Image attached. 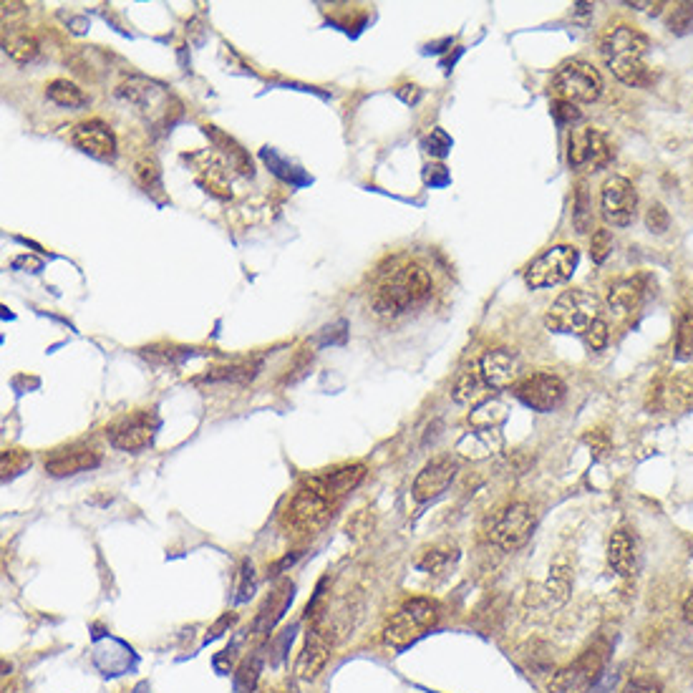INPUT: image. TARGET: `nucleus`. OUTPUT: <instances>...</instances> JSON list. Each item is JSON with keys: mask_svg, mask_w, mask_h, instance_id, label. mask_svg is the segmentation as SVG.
Segmentation results:
<instances>
[{"mask_svg": "<svg viewBox=\"0 0 693 693\" xmlns=\"http://www.w3.org/2000/svg\"><path fill=\"white\" fill-rule=\"evenodd\" d=\"M434 290L431 275L421 265L409 263L391 270L381 278L376 290L371 293V308L376 315L396 318V315L409 313L411 308L424 303Z\"/></svg>", "mask_w": 693, "mask_h": 693, "instance_id": "nucleus-1", "label": "nucleus"}, {"mask_svg": "<svg viewBox=\"0 0 693 693\" xmlns=\"http://www.w3.org/2000/svg\"><path fill=\"white\" fill-rule=\"evenodd\" d=\"M648 46L651 41L638 28L615 26L600 41V53L615 79L628 86H646L651 81V71L646 66Z\"/></svg>", "mask_w": 693, "mask_h": 693, "instance_id": "nucleus-2", "label": "nucleus"}, {"mask_svg": "<svg viewBox=\"0 0 693 693\" xmlns=\"http://www.w3.org/2000/svg\"><path fill=\"white\" fill-rule=\"evenodd\" d=\"M603 318V305L598 295L588 293L583 288L565 290L555 303L550 305L545 315V323L550 331L557 333H580L585 336L595 321Z\"/></svg>", "mask_w": 693, "mask_h": 693, "instance_id": "nucleus-3", "label": "nucleus"}, {"mask_svg": "<svg viewBox=\"0 0 693 693\" xmlns=\"http://www.w3.org/2000/svg\"><path fill=\"white\" fill-rule=\"evenodd\" d=\"M552 99L567 101V104H593L603 94V79L593 63L570 58L560 63L550 79Z\"/></svg>", "mask_w": 693, "mask_h": 693, "instance_id": "nucleus-4", "label": "nucleus"}, {"mask_svg": "<svg viewBox=\"0 0 693 693\" xmlns=\"http://www.w3.org/2000/svg\"><path fill=\"white\" fill-rule=\"evenodd\" d=\"M439 618V605L431 598H411L396 610L384 628V641L394 648H404L421 638Z\"/></svg>", "mask_w": 693, "mask_h": 693, "instance_id": "nucleus-5", "label": "nucleus"}, {"mask_svg": "<svg viewBox=\"0 0 693 693\" xmlns=\"http://www.w3.org/2000/svg\"><path fill=\"white\" fill-rule=\"evenodd\" d=\"M605 663H608V651L603 646L588 648L573 663L555 671L547 688L550 693H588L603 676Z\"/></svg>", "mask_w": 693, "mask_h": 693, "instance_id": "nucleus-6", "label": "nucleus"}, {"mask_svg": "<svg viewBox=\"0 0 693 693\" xmlns=\"http://www.w3.org/2000/svg\"><path fill=\"white\" fill-rule=\"evenodd\" d=\"M580 263V252L573 245H555L550 250H545L540 258H535L530 263V268L525 270V283L532 290L542 288H555V285L567 283L573 278L575 268Z\"/></svg>", "mask_w": 693, "mask_h": 693, "instance_id": "nucleus-7", "label": "nucleus"}, {"mask_svg": "<svg viewBox=\"0 0 693 693\" xmlns=\"http://www.w3.org/2000/svg\"><path fill=\"white\" fill-rule=\"evenodd\" d=\"M651 414H683L693 406V371L666 373L651 384L646 396Z\"/></svg>", "mask_w": 693, "mask_h": 693, "instance_id": "nucleus-8", "label": "nucleus"}, {"mask_svg": "<svg viewBox=\"0 0 693 693\" xmlns=\"http://www.w3.org/2000/svg\"><path fill=\"white\" fill-rule=\"evenodd\" d=\"M613 147L595 126H583L567 139V162L580 172H600L613 162Z\"/></svg>", "mask_w": 693, "mask_h": 693, "instance_id": "nucleus-9", "label": "nucleus"}, {"mask_svg": "<svg viewBox=\"0 0 693 693\" xmlns=\"http://www.w3.org/2000/svg\"><path fill=\"white\" fill-rule=\"evenodd\" d=\"M331 512H333L331 499L313 492V489L303 487L293 499H290L288 507H285L283 525L288 527V530L305 535V532L321 530V527L328 522V517H331Z\"/></svg>", "mask_w": 693, "mask_h": 693, "instance_id": "nucleus-10", "label": "nucleus"}, {"mask_svg": "<svg viewBox=\"0 0 693 693\" xmlns=\"http://www.w3.org/2000/svg\"><path fill=\"white\" fill-rule=\"evenodd\" d=\"M119 96L126 99L132 106H137L139 114L147 116L152 124L169 119V111H172V94L164 89L157 81L142 79V76H134V79L124 81L119 86Z\"/></svg>", "mask_w": 693, "mask_h": 693, "instance_id": "nucleus-11", "label": "nucleus"}, {"mask_svg": "<svg viewBox=\"0 0 693 693\" xmlns=\"http://www.w3.org/2000/svg\"><path fill=\"white\" fill-rule=\"evenodd\" d=\"M532 530H535L532 507L525 502H515L497 517V522L492 527V540L499 550L515 552L527 545V540L532 537Z\"/></svg>", "mask_w": 693, "mask_h": 693, "instance_id": "nucleus-12", "label": "nucleus"}, {"mask_svg": "<svg viewBox=\"0 0 693 693\" xmlns=\"http://www.w3.org/2000/svg\"><path fill=\"white\" fill-rule=\"evenodd\" d=\"M159 419L154 416V411H134L132 416H124V419L116 421L114 426H109V441L111 447L119 449V452H142L154 441L157 434Z\"/></svg>", "mask_w": 693, "mask_h": 693, "instance_id": "nucleus-13", "label": "nucleus"}, {"mask_svg": "<svg viewBox=\"0 0 693 693\" xmlns=\"http://www.w3.org/2000/svg\"><path fill=\"white\" fill-rule=\"evenodd\" d=\"M565 384L555 373H532V376L520 378L515 384V396L525 406L540 414H550L565 401Z\"/></svg>", "mask_w": 693, "mask_h": 693, "instance_id": "nucleus-14", "label": "nucleus"}, {"mask_svg": "<svg viewBox=\"0 0 693 693\" xmlns=\"http://www.w3.org/2000/svg\"><path fill=\"white\" fill-rule=\"evenodd\" d=\"M600 210H603L605 222L615 227H628L636 220L638 210V192L636 187L625 177H610L605 179L603 189H600Z\"/></svg>", "mask_w": 693, "mask_h": 693, "instance_id": "nucleus-15", "label": "nucleus"}, {"mask_svg": "<svg viewBox=\"0 0 693 693\" xmlns=\"http://www.w3.org/2000/svg\"><path fill=\"white\" fill-rule=\"evenodd\" d=\"M457 469V459L452 457H434L431 462H426L419 477L414 479V489H411L416 502H431V499L441 497L457 477Z\"/></svg>", "mask_w": 693, "mask_h": 693, "instance_id": "nucleus-16", "label": "nucleus"}, {"mask_svg": "<svg viewBox=\"0 0 693 693\" xmlns=\"http://www.w3.org/2000/svg\"><path fill=\"white\" fill-rule=\"evenodd\" d=\"M479 376H482V384L489 389H507V386H515L517 378H520V361H517L515 353H510L507 348H494L487 351L479 358Z\"/></svg>", "mask_w": 693, "mask_h": 693, "instance_id": "nucleus-17", "label": "nucleus"}, {"mask_svg": "<svg viewBox=\"0 0 693 693\" xmlns=\"http://www.w3.org/2000/svg\"><path fill=\"white\" fill-rule=\"evenodd\" d=\"M71 139H74L76 147L81 149L89 157L101 159H114L116 154V137L111 132V126L104 124L101 119H91V121H81V124L74 126L71 132Z\"/></svg>", "mask_w": 693, "mask_h": 693, "instance_id": "nucleus-18", "label": "nucleus"}, {"mask_svg": "<svg viewBox=\"0 0 693 693\" xmlns=\"http://www.w3.org/2000/svg\"><path fill=\"white\" fill-rule=\"evenodd\" d=\"M331 651V636H328L326 630L318 628V625H313V628L308 630V636H305L303 651H300L298 661H295V676H298L300 681H313V678L326 668Z\"/></svg>", "mask_w": 693, "mask_h": 693, "instance_id": "nucleus-19", "label": "nucleus"}, {"mask_svg": "<svg viewBox=\"0 0 693 693\" xmlns=\"http://www.w3.org/2000/svg\"><path fill=\"white\" fill-rule=\"evenodd\" d=\"M99 462L101 457L96 449L84 447V444H74V447L53 449L46 457V472L51 477H74V474L99 467Z\"/></svg>", "mask_w": 693, "mask_h": 693, "instance_id": "nucleus-20", "label": "nucleus"}, {"mask_svg": "<svg viewBox=\"0 0 693 693\" xmlns=\"http://www.w3.org/2000/svg\"><path fill=\"white\" fill-rule=\"evenodd\" d=\"M648 293V280L643 275L636 278H618L610 283L608 288V310L615 318H625V315H633L643 305Z\"/></svg>", "mask_w": 693, "mask_h": 693, "instance_id": "nucleus-21", "label": "nucleus"}, {"mask_svg": "<svg viewBox=\"0 0 693 693\" xmlns=\"http://www.w3.org/2000/svg\"><path fill=\"white\" fill-rule=\"evenodd\" d=\"M363 477H366V467H363V464H348V467L333 469V472L318 474V477H310L308 482H305V487L323 494V497H328L333 502L336 497H343V494H348L351 489H356L358 484L363 482Z\"/></svg>", "mask_w": 693, "mask_h": 693, "instance_id": "nucleus-22", "label": "nucleus"}, {"mask_svg": "<svg viewBox=\"0 0 693 693\" xmlns=\"http://www.w3.org/2000/svg\"><path fill=\"white\" fill-rule=\"evenodd\" d=\"M189 162L195 167L197 182L205 187V192L215 197H230V182H227V162L217 157L215 152H200L189 154Z\"/></svg>", "mask_w": 693, "mask_h": 693, "instance_id": "nucleus-23", "label": "nucleus"}, {"mask_svg": "<svg viewBox=\"0 0 693 693\" xmlns=\"http://www.w3.org/2000/svg\"><path fill=\"white\" fill-rule=\"evenodd\" d=\"M608 565L615 575H620V578H630V575H636V567H638L636 537L630 535L628 530H623V527L610 535Z\"/></svg>", "mask_w": 693, "mask_h": 693, "instance_id": "nucleus-24", "label": "nucleus"}, {"mask_svg": "<svg viewBox=\"0 0 693 693\" xmlns=\"http://www.w3.org/2000/svg\"><path fill=\"white\" fill-rule=\"evenodd\" d=\"M293 595H295V585L290 583V580H283V583L270 593V598L265 600L263 608L258 610V618H255V623H252V630H255L258 636H268L270 630L278 625V620L285 615V610L290 608Z\"/></svg>", "mask_w": 693, "mask_h": 693, "instance_id": "nucleus-25", "label": "nucleus"}, {"mask_svg": "<svg viewBox=\"0 0 693 693\" xmlns=\"http://www.w3.org/2000/svg\"><path fill=\"white\" fill-rule=\"evenodd\" d=\"M205 134L210 137V142L215 144L217 152L222 154V159H225V162H230L232 169H237V172L245 174V177H252L250 154H247L245 149H242L240 144L235 142V139L227 137L225 132H220L217 126H205Z\"/></svg>", "mask_w": 693, "mask_h": 693, "instance_id": "nucleus-26", "label": "nucleus"}, {"mask_svg": "<svg viewBox=\"0 0 693 693\" xmlns=\"http://www.w3.org/2000/svg\"><path fill=\"white\" fill-rule=\"evenodd\" d=\"M507 416H510V406L492 396V399H484L474 406L472 414H469V424L477 431H497L507 421Z\"/></svg>", "mask_w": 693, "mask_h": 693, "instance_id": "nucleus-27", "label": "nucleus"}, {"mask_svg": "<svg viewBox=\"0 0 693 693\" xmlns=\"http://www.w3.org/2000/svg\"><path fill=\"white\" fill-rule=\"evenodd\" d=\"M3 51L16 63H28L38 56V38L26 28H6L3 33Z\"/></svg>", "mask_w": 693, "mask_h": 693, "instance_id": "nucleus-28", "label": "nucleus"}, {"mask_svg": "<svg viewBox=\"0 0 693 693\" xmlns=\"http://www.w3.org/2000/svg\"><path fill=\"white\" fill-rule=\"evenodd\" d=\"M497 444H499L497 431H477L474 429L459 439L457 452L462 454V457H469V459H484L494 452V447H497Z\"/></svg>", "mask_w": 693, "mask_h": 693, "instance_id": "nucleus-29", "label": "nucleus"}, {"mask_svg": "<svg viewBox=\"0 0 693 693\" xmlns=\"http://www.w3.org/2000/svg\"><path fill=\"white\" fill-rule=\"evenodd\" d=\"M46 96L48 101H53L56 106H63V109H81V106L89 104V96L69 79H56L46 86Z\"/></svg>", "mask_w": 693, "mask_h": 693, "instance_id": "nucleus-30", "label": "nucleus"}, {"mask_svg": "<svg viewBox=\"0 0 693 693\" xmlns=\"http://www.w3.org/2000/svg\"><path fill=\"white\" fill-rule=\"evenodd\" d=\"M260 363L258 361H247V363H232V366L225 368H212V371L205 373L202 381L207 384H217V381H230V384H250L252 378L258 376Z\"/></svg>", "mask_w": 693, "mask_h": 693, "instance_id": "nucleus-31", "label": "nucleus"}, {"mask_svg": "<svg viewBox=\"0 0 693 693\" xmlns=\"http://www.w3.org/2000/svg\"><path fill=\"white\" fill-rule=\"evenodd\" d=\"M457 557V545H436L424 552V557L419 560V567L426 570V573H444L447 567H452L457 562Z\"/></svg>", "mask_w": 693, "mask_h": 693, "instance_id": "nucleus-32", "label": "nucleus"}, {"mask_svg": "<svg viewBox=\"0 0 693 693\" xmlns=\"http://www.w3.org/2000/svg\"><path fill=\"white\" fill-rule=\"evenodd\" d=\"M567 590H570V567H567V562L560 557V560L550 567V578H547V595H550V603L555 605L565 603Z\"/></svg>", "mask_w": 693, "mask_h": 693, "instance_id": "nucleus-33", "label": "nucleus"}, {"mask_svg": "<svg viewBox=\"0 0 693 693\" xmlns=\"http://www.w3.org/2000/svg\"><path fill=\"white\" fill-rule=\"evenodd\" d=\"M482 376H479V368L474 371V368H467V371H462L457 376V381H454V389H452V399L457 401V404H469V401H474L479 396V389H482Z\"/></svg>", "mask_w": 693, "mask_h": 693, "instance_id": "nucleus-34", "label": "nucleus"}, {"mask_svg": "<svg viewBox=\"0 0 693 693\" xmlns=\"http://www.w3.org/2000/svg\"><path fill=\"white\" fill-rule=\"evenodd\" d=\"M573 225H575V230L580 232V235L590 232V227H593V210H590V195H588V187H585V182H580L578 189H575Z\"/></svg>", "mask_w": 693, "mask_h": 693, "instance_id": "nucleus-35", "label": "nucleus"}, {"mask_svg": "<svg viewBox=\"0 0 693 693\" xmlns=\"http://www.w3.org/2000/svg\"><path fill=\"white\" fill-rule=\"evenodd\" d=\"M676 358L678 361H693V308L686 310L678 321Z\"/></svg>", "mask_w": 693, "mask_h": 693, "instance_id": "nucleus-36", "label": "nucleus"}, {"mask_svg": "<svg viewBox=\"0 0 693 693\" xmlns=\"http://www.w3.org/2000/svg\"><path fill=\"white\" fill-rule=\"evenodd\" d=\"M134 177L142 184L144 192H159L162 189V172L154 157H142L134 164Z\"/></svg>", "mask_w": 693, "mask_h": 693, "instance_id": "nucleus-37", "label": "nucleus"}, {"mask_svg": "<svg viewBox=\"0 0 693 693\" xmlns=\"http://www.w3.org/2000/svg\"><path fill=\"white\" fill-rule=\"evenodd\" d=\"M260 678V658L252 656L240 663L235 673V693H252Z\"/></svg>", "mask_w": 693, "mask_h": 693, "instance_id": "nucleus-38", "label": "nucleus"}, {"mask_svg": "<svg viewBox=\"0 0 693 693\" xmlns=\"http://www.w3.org/2000/svg\"><path fill=\"white\" fill-rule=\"evenodd\" d=\"M31 467V454L23 452V449H6L3 459H0V472H3V482L16 474H21L23 469Z\"/></svg>", "mask_w": 693, "mask_h": 693, "instance_id": "nucleus-39", "label": "nucleus"}, {"mask_svg": "<svg viewBox=\"0 0 693 693\" xmlns=\"http://www.w3.org/2000/svg\"><path fill=\"white\" fill-rule=\"evenodd\" d=\"M610 252H613V235H610V230L600 227L590 237V258H593V263L603 265L610 258Z\"/></svg>", "mask_w": 693, "mask_h": 693, "instance_id": "nucleus-40", "label": "nucleus"}, {"mask_svg": "<svg viewBox=\"0 0 693 693\" xmlns=\"http://www.w3.org/2000/svg\"><path fill=\"white\" fill-rule=\"evenodd\" d=\"M668 28H671V33H678V36L691 33L693 31V3H678V6H673L671 16H668Z\"/></svg>", "mask_w": 693, "mask_h": 693, "instance_id": "nucleus-41", "label": "nucleus"}, {"mask_svg": "<svg viewBox=\"0 0 693 693\" xmlns=\"http://www.w3.org/2000/svg\"><path fill=\"white\" fill-rule=\"evenodd\" d=\"M255 593V570H252V562L245 560L240 565V573H237V603H245Z\"/></svg>", "mask_w": 693, "mask_h": 693, "instance_id": "nucleus-42", "label": "nucleus"}, {"mask_svg": "<svg viewBox=\"0 0 693 693\" xmlns=\"http://www.w3.org/2000/svg\"><path fill=\"white\" fill-rule=\"evenodd\" d=\"M646 227L651 232H656V235H663V232L671 227V215H668V210L661 205V202H656V205L648 207Z\"/></svg>", "mask_w": 693, "mask_h": 693, "instance_id": "nucleus-43", "label": "nucleus"}, {"mask_svg": "<svg viewBox=\"0 0 693 693\" xmlns=\"http://www.w3.org/2000/svg\"><path fill=\"white\" fill-rule=\"evenodd\" d=\"M583 338H585V343H588L590 351H603V348L608 346V338H610V328H608V323H605V318L595 321Z\"/></svg>", "mask_w": 693, "mask_h": 693, "instance_id": "nucleus-44", "label": "nucleus"}, {"mask_svg": "<svg viewBox=\"0 0 693 693\" xmlns=\"http://www.w3.org/2000/svg\"><path fill=\"white\" fill-rule=\"evenodd\" d=\"M552 116H555L557 124H575L580 121V109L575 104H567V101L552 99Z\"/></svg>", "mask_w": 693, "mask_h": 693, "instance_id": "nucleus-45", "label": "nucleus"}, {"mask_svg": "<svg viewBox=\"0 0 693 693\" xmlns=\"http://www.w3.org/2000/svg\"><path fill=\"white\" fill-rule=\"evenodd\" d=\"M424 147H426V152L436 154V157H444V154L452 149V139L441 132V129H434V132H431V137L424 142Z\"/></svg>", "mask_w": 693, "mask_h": 693, "instance_id": "nucleus-46", "label": "nucleus"}, {"mask_svg": "<svg viewBox=\"0 0 693 693\" xmlns=\"http://www.w3.org/2000/svg\"><path fill=\"white\" fill-rule=\"evenodd\" d=\"M620 693H663V688L653 678H630Z\"/></svg>", "mask_w": 693, "mask_h": 693, "instance_id": "nucleus-47", "label": "nucleus"}, {"mask_svg": "<svg viewBox=\"0 0 693 693\" xmlns=\"http://www.w3.org/2000/svg\"><path fill=\"white\" fill-rule=\"evenodd\" d=\"M585 441H588L590 449H593V452L598 454V457H600V454H605V452H608V449H610V441H608V436L603 434V431H593V434L585 436Z\"/></svg>", "mask_w": 693, "mask_h": 693, "instance_id": "nucleus-48", "label": "nucleus"}, {"mask_svg": "<svg viewBox=\"0 0 693 693\" xmlns=\"http://www.w3.org/2000/svg\"><path fill=\"white\" fill-rule=\"evenodd\" d=\"M235 620H237V615H235V613H232V615H230V613H227V615H222V618L217 620V623H215V628L210 630V636H207V641H212V638H217V636H220L222 630H225L227 625H232V623H235Z\"/></svg>", "mask_w": 693, "mask_h": 693, "instance_id": "nucleus-49", "label": "nucleus"}, {"mask_svg": "<svg viewBox=\"0 0 693 693\" xmlns=\"http://www.w3.org/2000/svg\"><path fill=\"white\" fill-rule=\"evenodd\" d=\"M13 268H31V273H38L43 268V263L36 258H16L13 260Z\"/></svg>", "mask_w": 693, "mask_h": 693, "instance_id": "nucleus-50", "label": "nucleus"}, {"mask_svg": "<svg viewBox=\"0 0 693 693\" xmlns=\"http://www.w3.org/2000/svg\"><path fill=\"white\" fill-rule=\"evenodd\" d=\"M683 618L693 625V593L683 600Z\"/></svg>", "mask_w": 693, "mask_h": 693, "instance_id": "nucleus-51", "label": "nucleus"}, {"mask_svg": "<svg viewBox=\"0 0 693 693\" xmlns=\"http://www.w3.org/2000/svg\"><path fill=\"white\" fill-rule=\"evenodd\" d=\"M23 8H26V3H8V0H6V3H3V13H6V16H8V13L23 11Z\"/></svg>", "mask_w": 693, "mask_h": 693, "instance_id": "nucleus-52", "label": "nucleus"}, {"mask_svg": "<svg viewBox=\"0 0 693 693\" xmlns=\"http://www.w3.org/2000/svg\"><path fill=\"white\" fill-rule=\"evenodd\" d=\"M399 96L406 101V104H414V101L419 99V89H414V91H411V94H409V91H399Z\"/></svg>", "mask_w": 693, "mask_h": 693, "instance_id": "nucleus-53", "label": "nucleus"}]
</instances>
